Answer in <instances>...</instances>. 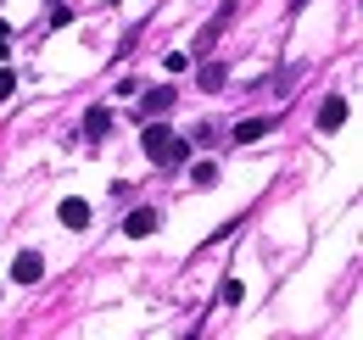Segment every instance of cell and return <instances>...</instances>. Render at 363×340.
<instances>
[{"label":"cell","mask_w":363,"mask_h":340,"mask_svg":"<svg viewBox=\"0 0 363 340\" xmlns=\"http://www.w3.org/2000/svg\"><path fill=\"white\" fill-rule=\"evenodd\" d=\"M56 217H62V229H90V201H79V196H67V201L56 207Z\"/></svg>","instance_id":"277c9868"},{"label":"cell","mask_w":363,"mask_h":340,"mask_svg":"<svg viewBox=\"0 0 363 340\" xmlns=\"http://www.w3.org/2000/svg\"><path fill=\"white\" fill-rule=\"evenodd\" d=\"M274 128V118H246V123H235V145H252V140H263Z\"/></svg>","instance_id":"52a82bcc"},{"label":"cell","mask_w":363,"mask_h":340,"mask_svg":"<svg viewBox=\"0 0 363 340\" xmlns=\"http://www.w3.org/2000/svg\"><path fill=\"white\" fill-rule=\"evenodd\" d=\"M218 301H224V307H240V301H246V285H240V279H224Z\"/></svg>","instance_id":"9c48e42d"},{"label":"cell","mask_w":363,"mask_h":340,"mask_svg":"<svg viewBox=\"0 0 363 340\" xmlns=\"http://www.w3.org/2000/svg\"><path fill=\"white\" fill-rule=\"evenodd\" d=\"M106 6H123V0H106Z\"/></svg>","instance_id":"5bb4252c"},{"label":"cell","mask_w":363,"mask_h":340,"mask_svg":"<svg viewBox=\"0 0 363 340\" xmlns=\"http://www.w3.org/2000/svg\"><path fill=\"white\" fill-rule=\"evenodd\" d=\"M112 134V106H90L84 112V140H106Z\"/></svg>","instance_id":"5b68a950"},{"label":"cell","mask_w":363,"mask_h":340,"mask_svg":"<svg viewBox=\"0 0 363 340\" xmlns=\"http://www.w3.org/2000/svg\"><path fill=\"white\" fill-rule=\"evenodd\" d=\"M11 279H17V285H40V279H45V256L40 251H17L11 256Z\"/></svg>","instance_id":"3957f363"},{"label":"cell","mask_w":363,"mask_h":340,"mask_svg":"<svg viewBox=\"0 0 363 340\" xmlns=\"http://www.w3.org/2000/svg\"><path fill=\"white\" fill-rule=\"evenodd\" d=\"M341 123H347V101H341V95H330V101L318 106V128L330 134V128H341Z\"/></svg>","instance_id":"8992f818"},{"label":"cell","mask_w":363,"mask_h":340,"mask_svg":"<svg viewBox=\"0 0 363 340\" xmlns=\"http://www.w3.org/2000/svg\"><path fill=\"white\" fill-rule=\"evenodd\" d=\"M11 89H17V73H11V67H6V62H0V101H6V95H11Z\"/></svg>","instance_id":"7c38bea8"},{"label":"cell","mask_w":363,"mask_h":340,"mask_svg":"<svg viewBox=\"0 0 363 340\" xmlns=\"http://www.w3.org/2000/svg\"><path fill=\"white\" fill-rule=\"evenodd\" d=\"M140 151H145L157 168H174V162H184L196 145H190L184 134H174L168 123H145V134H140Z\"/></svg>","instance_id":"6da1fadb"},{"label":"cell","mask_w":363,"mask_h":340,"mask_svg":"<svg viewBox=\"0 0 363 340\" xmlns=\"http://www.w3.org/2000/svg\"><path fill=\"white\" fill-rule=\"evenodd\" d=\"M157 229H162V212H157V207H135V212L123 217V234H129V240H145V234H157Z\"/></svg>","instance_id":"7a4b0ae2"},{"label":"cell","mask_w":363,"mask_h":340,"mask_svg":"<svg viewBox=\"0 0 363 340\" xmlns=\"http://www.w3.org/2000/svg\"><path fill=\"white\" fill-rule=\"evenodd\" d=\"M174 101H179V95H174L168 84L151 89V95H145V118H168V112H174Z\"/></svg>","instance_id":"ba28073f"},{"label":"cell","mask_w":363,"mask_h":340,"mask_svg":"<svg viewBox=\"0 0 363 340\" xmlns=\"http://www.w3.org/2000/svg\"><path fill=\"white\" fill-rule=\"evenodd\" d=\"M201 84L218 89V84H224V67H218V62H213V67H201Z\"/></svg>","instance_id":"8fae6325"},{"label":"cell","mask_w":363,"mask_h":340,"mask_svg":"<svg viewBox=\"0 0 363 340\" xmlns=\"http://www.w3.org/2000/svg\"><path fill=\"white\" fill-rule=\"evenodd\" d=\"M6 40H11V34H0V62H6Z\"/></svg>","instance_id":"4fadbf2b"},{"label":"cell","mask_w":363,"mask_h":340,"mask_svg":"<svg viewBox=\"0 0 363 340\" xmlns=\"http://www.w3.org/2000/svg\"><path fill=\"white\" fill-rule=\"evenodd\" d=\"M190 178H196V184H201V190H207V184H213V178H218V168H213V162H196V168H190Z\"/></svg>","instance_id":"30bf717a"}]
</instances>
